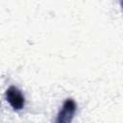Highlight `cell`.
<instances>
[{"mask_svg": "<svg viewBox=\"0 0 123 123\" xmlns=\"http://www.w3.org/2000/svg\"><path fill=\"white\" fill-rule=\"evenodd\" d=\"M6 99L13 110L19 111L24 108L25 98L21 93V91L13 86H10L6 90Z\"/></svg>", "mask_w": 123, "mask_h": 123, "instance_id": "1", "label": "cell"}, {"mask_svg": "<svg viewBox=\"0 0 123 123\" xmlns=\"http://www.w3.org/2000/svg\"><path fill=\"white\" fill-rule=\"evenodd\" d=\"M76 103L72 99H66L63 103L62 109L58 114L57 122L59 123H69L71 122L74 113L76 111Z\"/></svg>", "mask_w": 123, "mask_h": 123, "instance_id": "2", "label": "cell"}]
</instances>
